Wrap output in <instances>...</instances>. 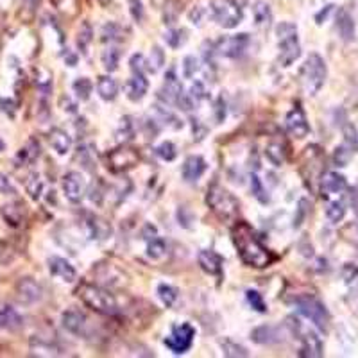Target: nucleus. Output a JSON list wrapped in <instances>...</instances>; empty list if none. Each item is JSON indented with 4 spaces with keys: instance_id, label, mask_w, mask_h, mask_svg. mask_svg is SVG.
Masks as SVG:
<instances>
[{
    "instance_id": "1",
    "label": "nucleus",
    "mask_w": 358,
    "mask_h": 358,
    "mask_svg": "<svg viewBox=\"0 0 358 358\" xmlns=\"http://www.w3.org/2000/svg\"><path fill=\"white\" fill-rule=\"evenodd\" d=\"M233 242L238 251V257L245 265L255 268H264L273 264L274 257L260 242L257 231L248 222H236L233 228Z\"/></svg>"
},
{
    "instance_id": "2",
    "label": "nucleus",
    "mask_w": 358,
    "mask_h": 358,
    "mask_svg": "<svg viewBox=\"0 0 358 358\" xmlns=\"http://www.w3.org/2000/svg\"><path fill=\"white\" fill-rule=\"evenodd\" d=\"M76 294L94 312L102 313V315H115L118 312V303L115 296L102 287L94 285V283H81Z\"/></svg>"
},
{
    "instance_id": "3",
    "label": "nucleus",
    "mask_w": 358,
    "mask_h": 358,
    "mask_svg": "<svg viewBox=\"0 0 358 358\" xmlns=\"http://www.w3.org/2000/svg\"><path fill=\"white\" fill-rule=\"evenodd\" d=\"M206 203L212 208V212L222 220L235 219L238 215V210H241V204H238L236 197L220 185H212L208 188Z\"/></svg>"
},
{
    "instance_id": "4",
    "label": "nucleus",
    "mask_w": 358,
    "mask_h": 358,
    "mask_svg": "<svg viewBox=\"0 0 358 358\" xmlns=\"http://www.w3.org/2000/svg\"><path fill=\"white\" fill-rule=\"evenodd\" d=\"M278 47H280L281 66H290L297 57L301 56V45L297 38L296 25L290 22H281L276 27Z\"/></svg>"
},
{
    "instance_id": "5",
    "label": "nucleus",
    "mask_w": 358,
    "mask_h": 358,
    "mask_svg": "<svg viewBox=\"0 0 358 358\" xmlns=\"http://www.w3.org/2000/svg\"><path fill=\"white\" fill-rule=\"evenodd\" d=\"M326 63L319 54H310L306 57L305 65L301 66L299 72V79H301V88L305 90V94L315 95L319 90L322 88L326 81Z\"/></svg>"
},
{
    "instance_id": "6",
    "label": "nucleus",
    "mask_w": 358,
    "mask_h": 358,
    "mask_svg": "<svg viewBox=\"0 0 358 358\" xmlns=\"http://www.w3.org/2000/svg\"><path fill=\"white\" fill-rule=\"evenodd\" d=\"M145 59L140 54H134L131 57V70H133V78L126 83V95L129 101L138 102L145 97L147 90H149V81L145 78Z\"/></svg>"
},
{
    "instance_id": "7",
    "label": "nucleus",
    "mask_w": 358,
    "mask_h": 358,
    "mask_svg": "<svg viewBox=\"0 0 358 358\" xmlns=\"http://www.w3.org/2000/svg\"><path fill=\"white\" fill-rule=\"evenodd\" d=\"M287 324L290 326L292 334L296 335L299 341H301V351H299V357H322V342L317 337V334L310 328H305L297 319L289 317L287 319Z\"/></svg>"
},
{
    "instance_id": "8",
    "label": "nucleus",
    "mask_w": 358,
    "mask_h": 358,
    "mask_svg": "<svg viewBox=\"0 0 358 358\" xmlns=\"http://www.w3.org/2000/svg\"><path fill=\"white\" fill-rule=\"evenodd\" d=\"M296 306L303 317H306L308 321H312L313 324L317 326L319 330L324 331L326 328H328V322H330V313H328L326 306L319 301L317 297H313V296L297 297Z\"/></svg>"
},
{
    "instance_id": "9",
    "label": "nucleus",
    "mask_w": 358,
    "mask_h": 358,
    "mask_svg": "<svg viewBox=\"0 0 358 358\" xmlns=\"http://www.w3.org/2000/svg\"><path fill=\"white\" fill-rule=\"evenodd\" d=\"M212 18L224 29H235L242 22V8L235 0H213Z\"/></svg>"
},
{
    "instance_id": "10",
    "label": "nucleus",
    "mask_w": 358,
    "mask_h": 358,
    "mask_svg": "<svg viewBox=\"0 0 358 358\" xmlns=\"http://www.w3.org/2000/svg\"><path fill=\"white\" fill-rule=\"evenodd\" d=\"M194 338H196V328L188 322H183L172 328V334L165 338V346L174 355H183L192 348Z\"/></svg>"
},
{
    "instance_id": "11",
    "label": "nucleus",
    "mask_w": 358,
    "mask_h": 358,
    "mask_svg": "<svg viewBox=\"0 0 358 358\" xmlns=\"http://www.w3.org/2000/svg\"><path fill=\"white\" fill-rule=\"evenodd\" d=\"M162 94L167 102L178 104V106H183L185 111L192 110L190 97H187V95L183 94V86H181V83L176 78L174 70H171V72L165 76V85H163Z\"/></svg>"
},
{
    "instance_id": "12",
    "label": "nucleus",
    "mask_w": 358,
    "mask_h": 358,
    "mask_svg": "<svg viewBox=\"0 0 358 358\" xmlns=\"http://www.w3.org/2000/svg\"><path fill=\"white\" fill-rule=\"evenodd\" d=\"M249 47L248 34H235V36H226L217 41L215 52L222 57H238L244 54V50Z\"/></svg>"
},
{
    "instance_id": "13",
    "label": "nucleus",
    "mask_w": 358,
    "mask_h": 358,
    "mask_svg": "<svg viewBox=\"0 0 358 358\" xmlns=\"http://www.w3.org/2000/svg\"><path fill=\"white\" fill-rule=\"evenodd\" d=\"M138 163V152L129 147H120L108 155V169L113 172H124L127 169H133Z\"/></svg>"
},
{
    "instance_id": "14",
    "label": "nucleus",
    "mask_w": 358,
    "mask_h": 358,
    "mask_svg": "<svg viewBox=\"0 0 358 358\" xmlns=\"http://www.w3.org/2000/svg\"><path fill=\"white\" fill-rule=\"evenodd\" d=\"M63 192L70 203H81L86 192V179L83 178L81 172H66L63 178Z\"/></svg>"
},
{
    "instance_id": "15",
    "label": "nucleus",
    "mask_w": 358,
    "mask_h": 358,
    "mask_svg": "<svg viewBox=\"0 0 358 358\" xmlns=\"http://www.w3.org/2000/svg\"><path fill=\"white\" fill-rule=\"evenodd\" d=\"M285 126H287V131H289L292 136H296V138H305L306 134L310 133L308 120H306L305 111L301 110L299 104L294 106L292 110L289 111V115H287L285 118Z\"/></svg>"
},
{
    "instance_id": "16",
    "label": "nucleus",
    "mask_w": 358,
    "mask_h": 358,
    "mask_svg": "<svg viewBox=\"0 0 358 358\" xmlns=\"http://www.w3.org/2000/svg\"><path fill=\"white\" fill-rule=\"evenodd\" d=\"M17 297L24 305H33L41 299V287L33 278H22L17 285Z\"/></svg>"
},
{
    "instance_id": "17",
    "label": "nucleus",
    "mask_w": 358,
    "mask_h": 358,
    "mask_svg": "<svg viewBox=\"0 0 358 358\" xmlns=\"http://www.w3.org/2000/svg\"><path fill=\"white\" fill-rule=\"evenodd\" d=\"M346 190V179L344 176L337 174V172H326L321 179V192L322 197L330 196H337V194H342V192Z\"/></svg>"
},
{
    "instance_id": "18",
    "label": "nucleus",
    "mask_w": 358,
    "mask_h": 358,
    "mask_svg": "<svg viewBox=\"0 0 358 358\" xmlns=\"http://www.w3.org/2000/svg\"><path fill=\"white\" fill-rule=\"evenodd\" d=\"M49 271L52 276L59 278L62 281H66V283H72L78 278V273H76V268L70 265V262H66L65 258L59 257H52L49 258Z\"/></svg>"
},
{
    "instance_id": "19",
    "label": "nucleus",
    "mask_w": 358,
    "mask_h": 358,
    "mask_svg": "<svg viewBox=\"0 0 358 358\" xmlns=\"http://www.w3.org/2000/svg\"><path fill=\"white\" fill-rule=\"evenodd\" d=\"M206 172V162L203 156H188L183 163V179L188 183H194Z\"/></svg>"
},
{
    "instance_id": "20",
    "label": "nucleus",
    "mask_w": 358,
    "mask_h": 358,
    "mask_svg": "<svg viewBox=\"0 0 358 358\" xmlns=\"http://www.w3.org/2000/svg\"><path fill=\"white\" fill-rule=\"evenodd\" d=\"M199 265L204 273L212 274V276H222L224 258L220 255H217L215 251H201Z\"/></svg>"
},
{
    "instance_id": "21",
    "label": "nucleus",
    "mask_w": 358,
    "mask_h": 358,
    "mask_svg": "<svg viewBox=\"0 0 358 358\" xmlns=\"http://www.w3.org/2000/svg\"><path fill=\"white\" fill-rule=\"evenodd\" d=\"M86 322H88V319H86L85 313L79 312V310L72 308V310H66V312L63 313V326H65L70 334H76V335L85 334Z\"/></svg>"
},
{
    "instance_id": "22",
    "label": "nucleus",
    "mask_w": 358,
    "mask_h": 358,
    "mask_svg": "<svg viewBox=\"0 0 358 358\" xmlns=\"http://www.w3.org/2000/svg\"><path fill=\"white\" fill-rule=\"evenodd\" d=\"M24 319H22L20 313L13 308L11 305H6V303H0V328L4 330H17L20 328Z\"/></svg>"
},
{
    "instance_id": "23",
    "label": "nucleus",
    "mask_w": 358,
    "mask_h": 358,
    "mask_svg": "<svg viewBox=\"0 0 358 358\" xmlns=\"http://www.w3.org/2000/svg\"><path fill=\"white\" fill-rule=\"evenodd\" d=\"M265 158L274 167H281L287 162V145L283 142H280V140L268 142L267 147H265Z\"/></svg>"
},
{
    "instance_id": "24",
    "label": "nucleus",
    "mask_w": 358,
    "mask_h": 358,
    "mask_svg": "<svg viewBox=\"0 0 358 358\" xmlns=\"http://www.w3.org/2000/svg\"><path fill=\"white\" fill-rule=\"evenodd\" d=\"M85 228H86V235H88V238H97V241L106 238V236L111 233L110 226L95 215H88V219H86L85 222Z\"/></svg>"
},
{
    "instance_id": "25",
    "label": "nucleus",
    "mask_w": 358,
    "mask_h": 358,
    "mask_svg": "<svg viewBox=\"0 0 358 358\" xmlns=\"http://www.w3.org/2000/svg\"><path fill=\"white\" fill-rule=\"evenodd\" d=\"M252 18H255L257 27H260L262 31H267L271 27V24H273V13H271L267 2H264V0L255 2V6H252Z\"/></svg>"
},
{
    "instance_id": "26",
    "label": "nucleus",
    "mask_w": 358,
    "mask_h": 358,
    "mask_svg": "<svg viewBox=\"0 0 358 358\" xmlns=\"http://www.w3.org/2000/svg\"><path fill=\"white\" fill-rule=\"evenodd\" d=\"M50 145L54 147V151L57 155H66L72 149V138L70 134L63 129H52L50 131Z\"/></svg>"
},
{
    "instance_id": "27",
    "label": "nucleus",
    "mask_w": 358,
    "mask_h": 358,
    "mask_svg": "<svg viewBox=\"0 0 358 358\" xmlns=\"http://www.w3.org/2000/svg\"><path fill=\"white\" fill-rule=\"evenodd\" d=\"M24 215H25V210H24V204L20 203H13V204H6L2 208V217H4L6 222L13 228H18L22 222H24Z\"/></svg>"
},
{
    "instance_id": "28",
    "label": "nucleus",
    "mask_w": 358,
    "mask_h": 358,
    "mask_svg": "<svg viewBox=\"0 0 358 358\" xmlns=\"http://www.w3.org/2000/svg\"><path fill=\"white\" fill-rule=\"evenodd\" d=\"M97 92L104 101H115L118 95V85L110 76H102L97 81Z\"/></svg>"
},
{
    "instance_id": "29",
    "label": "nucleus",
    "mask_w": 358,
    "mask_h": 358,
    "mask_svg": "<svg viewBox=\"0 0 358 358\" xmlns=\"http://www.w3.org/2000/svg\"><path fill=\"white\" fill-rule=\"evenodd\" d=\"M346 203L342 199H331L330 203H328V206H326V217H328V220H330L331 224L341 222V220L346 217Z\"/></svg>"
},
{
    "instance_id": "30",
    "label": "nucleus",
    "mask_w": 358,
    "mask_h": 358,
    "mask_svg": "<svg viewBox=\"0 0 358 358\" xmlns=\"http://www.w3.org/2000/svg\"><path fill=\"white\" fill-rule=\"evenodd\" d=\"M337 29L341 36L344 38L346 41L353 40L355 36V24H353V18L350 17V13L348 11H341L337 17Z\"/></svg>"
},
{
    "instance_id": "31",
    "label": "nucleus",
    "mask_w": 358,
    "mask_h": 358,
    "mask_svg": "<svg viewBox=\"0 0 358 358\" xmlns=\"http://www.w3.org/2000/svg\"><path fill=\"white\" fill-rule=\"evenodd\" d=\"M38 156H40V143L34 138H31L27 142V145L22 147V151L18 152L17 162L20 163V165H27V163H33Z\"/></svg>"
},
{
    "instance_id": "32",
    "label": "nucleus",
    "mask_w": 358,
    "mask_h": 358,
    "mask_svg": "<svg viewBox=\"0 0 358 358\" xmlns=\"http://www.w3.org/2000/svg\"><path fill=\"white\" fill-rule=\"evenodd\" d=\"M342 278H344V283L350 289L351 294L358 296V267L353 264H348L342 267Z\"/></svg>"
},
{
    "instance_id": "33",
    "label": "nucleus",
    "mask_w": 358,
    "mask_h": 358,
    "mask_svg": "<svg viewBox=\"0 0 358 358\" xmlns=\"http://www.w3.org/2000/svg\"><path fill=\"white\" fill-rule=\"evenodd\" d=\"M165 252H167V244H165V241L163 238H159L158 235H155L149 241V244H147V255L152 258V260H159V258L165 257Z\"/></svg>"
},
{
    "instance_id": "34",
    "label": "nucleus",
    "mask_w": 358,
    "mask_h": 358,
    "mask_svg": "<svg viewBox=\"0 0 358 358\" xmlns=\"http://www.w3.org/2000/svg\"><path fill=\"white\" fill-rule=\"evenodd\" d=\"M118 62H120V50L117 47H110L102 52V65L108 72H115L118 69Z\"/></svg>"
},
{
    "instance_id": "35",
    "label": "nucleus",
    "mask_w": 358,
    "mask_h": 358,
    "mask_svg": "<svg viewBox=\"0 0 358 358\" xmlns=\"http://www.w3.org/2000/svg\"><path fill=\"white\" fill-rule=\"evenodd\" d=\"M257 331H260V334H264V337H255L252 341L258 342V344H274V342H280V334H278L276 328H273V326H260V328H257Z\"/></svg>"
},
{
    "instance_id": "36",
    "label": "nucleus",
    "mask_w": 358,
    "mask_h": 358,
    "mask_svg": "<svg viewBox=\"0 0 358 358\" xmlns=\"http://www.w3.org/2000/svg\"><path fill=\"white\" fill-rule=\"evenodd\" d=\"M25 188H27V194L33 197L34 201H38L41 197V192H43V181H41L40 174H31L25 183Z\"/></svg>"
},
{
    "instance_id": "37",
    "label": "nucleus",
    "mask_w": 358,
    "mask_h": 358,
    "mask_svg": "<svg viewBox=\"0 0 358 358\" xmlns=\"http://www.w3.org/2000/svg\"><path fill=\"white\" fill-rule=\"evenodd\" d=\"M92 90H94V85L88 78H79L78 81L73 83V92L81 101H88L90 95H92Z\"/></svg>"
},
{
    "instance_id": "38",
    "label": "nucleus",
    "mask_w": 358,
    "mask_h": 358,
    "mask_svg": "<svg viewBox=\"0 0 358 358\" xmlns=\"http://www.w3.org/2000/svg\"><path fill=\"white\" fill-rule=\"evenodd\" d=\"M158 296L163 301V305L172 306L176 303V299H178V290L172 285H165V283H163V285L158 287Z\"/></svg>"
},
{
    "instance_id": "39",
    "label": "nucleus",
    "mask_w": 358,
    "mask_h": 358,
    "mask_svg": "<svg viewBox=\"0 0 358 358\" xmlns=\"http://www.w3.org/2000/svg\"><path fill=\"white\" fill-rule=\"evenodd\" d=\"M92 36H94V31H92L88 22H85V24L81 25V29H79V34H78V45L83 52H86L88 45L92 43Z\"/></svg>"
},
{
    "instance_id": "40",
    "label": "nucleus",
    "mask_w": 358,
    "mask_h": 358,
    "mask_svg": "<svg viewBox=\"0 0 358 358\" xmlns=\"http://www.w3.org/2000/svg\"><path fill=\"white\" fill-rule=\"evenodd\" d=\"M222 353L224 357H248V351H245V348L238 346V344H235L233 341H224L222 344Z\"/></svg>"
},
{
    "instance_id": "41",
    "label": "nucleus",
    "mask_w": 358,
    "mask_h": 358,
    "mask_svg": "<svg viewBox=\"0 0 358 358\" xmlns=\"http://www.w3.org/2000/svg\"><path fill=\"white\" fill-rule=\"evenodd\" d=\"M156 155L165 162H172L178 156V151H176V145L172 142H163L156 147Z\"/></svg>"
},
{
    "instance_id": "42",
    "label": "nucleus",
    "mask_w": 358,
    "mask_h": 358,
    "mask_svg": "<svg viewBox=\"0 0 358 358\" xmlns=\"http://www.w3.org/2000/svg\"><path fill=\"white\" fill-rule=\"evenodd\" d=\"M251 190H252V196L257 197L260 203H268V196L267 192H265L264 185H262V181L258 179V176H251Z\"/></svg>"
},
{
    "instance_id": "43",
    "label": "nucleus",
    "mask_w": 358,
    "mask_h": 358,
    "mask_svg": "<svg viewBox=\"0 0 358 358\" xmlns=\"http://www.w3.org/2000/svg\"><path fill=\"white\" fill-rule=\"evenodd\" d=\"M245 294H248V301L252 308L257 310V312H262V313L267 312V305H265L264 297H262L260 292H257V290H248Z\"/></svg>"
},
{
    "instance_id": "44",
    "label": "nucleus",
    "mask_w": 358,
    "mask_h": 358,
    "mask_svg": "<svg viewBox=\"0 0 358 358\" xmlns=\"http://www.w3.org/2000/svg\"><path fill=\"white\" fill-rule=\"evenodd\" d=\"M197 72H199V59H197L196 56H187V57H185V62H183L185 78H187V79L194 78V76H196Z\"/></svg>"
},
{
    "instance_id": "45",
    "label": "nucleus",
    "mask_w": 358,
    "mask_h": 358,
    "mask_svg": "<svg viewBox=\"0 0 358 358\" xmlns=\"http://www.w3.org/2000/svg\"><path fill=\"white\" fill-rule=\"evenodd\" d=\"M120 38H122V31H120V27H118L117 24L104 25V29H102V40L115 41V40H120Z\"/></svg>"
},
{
    "instance_id": "46",
    "label": "nucleus",
    "mask_w": 358,
    "mask_h": 358,
    "mask_svg": "<svg viewBox=\"0 0 358 358\" xmlns=\"http://www.w3.org/2000/svg\"><path fill=\"white\" fill-rule=\"evenodd\" d=\"M351 152H353V149H351V147L348 145V143H346V145L337 147V151H335L334 159H335V163H337L338 167H344V165H346V163L350 162Z\"/></svg>"
},
{
    "instance_id": "47",
    "label": "nucleus",
    "mask_w": 358,
    "mask_h": 358,
    "mask_svg": "<svg viewBox=\"0 0 358 358\" xmlns=\"http://www.w3.org/2000/svg\"><path fill=\"white\" fill-rule=\"evenodd\" d=\"M206 88H204V85L201 81H196L194 83V85H192V88H190V95H188V97L192 99V101H196V102H199V101H203V99H206Z\"/></svg>"
},
{
    "instance_id": "48",
    "label": "nucleus",
    "mask_w": 358,
    "mask_h": 358,
    "mask_svg": "<svg viewBox=\"0 0 358 358\" xmlns=\"http://www.w3.org/2000/svg\"><path fill=\"white\" fill-rule=\"evenodd\" d=\"M181 34H185L183 31H179V29H171V31H167V34H165V40H167V43L171 45V47H179V45L183 43V38H181Z\"/></svg>"
},
{
    "instance_id": "49",
    "label": "nucleus",
    "mask_w": 358,
    "mask_h": 358,
    "mask_svg": "<svg viewBox=\"0 0 358 358\" xmlns=\"http://www.w3.org/2000/svg\"><path fill=\"white\" fill-rule=\"evenodd\" d=\"M15 187L11 185V181L8 179V176L0 174V194H6V196H13L15 194Z\"/></svg>"
},
{
    "instance_id": "50",
    "label": "nucleus",
    "mask_w": 358,
    "mask_h": 358,
    "mask_svg": "<svg viewBox=\"0 0 358 358\" xmlns=\"http://www.w3.org/2000/svg\"><path fill=\"white\" fill-rule=\"evenodd\" d=\"M129 4H131V13H133L134 20H142L143 17L142 2H140V0H129Z\"/></svg>"
},
{
    "instance_id": "51",
    "label": "nucleus",
    "mask_w": 358,
    "mask_h": 358,
    "mask_svg": "<svg viewBox=\"0 0 358 358\" xmlns=\"http://www.w3.org/2000/svg\"><path fill=\"white\" fill-rule=\"evenodd\" d=\"M215 111H217V120H219V122H222L224 118H226V102H224L222 97L217 101Z\"/></svg>"
},
{
    "instance_id": "52",
    "label": "nucleus",
    "mask_w": 358,
    "mask_h": 358,
    "mask_svg": "<svg viewBox=\"0 0 358 358\" xmlns=\"http://www.w3.org/2000/svg\"><path fill=\"white\" fill-rule=\"evenodd\" d=\"M4 149H6V145H4V142H2V140H0V152H2V151H4Z\"/></svg>"
},
{
    "instance_id": "53",
    "label": "nucleus",
    "mask_w": 358,
    "mask_h": 358,
    "mask_svg": "<svg viewBox=\"0 0 358 358\" xmlns=\"http://www.w3.org/2000/svg\"><path fill=\"white\" fill-rule=\"evenodd\" d=\"M25 2H29V4H36L38 0H25Z\"/></svg>"
}]
</instances>
